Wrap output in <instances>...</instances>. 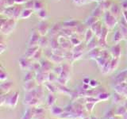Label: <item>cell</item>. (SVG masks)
<instances>
[{"label": "cell", "mask_w": 127, "mask_h": 119, "mask_svg": "<svg viewBox=\"0 0 127 119\" xmlns=\"http://www.w3.org/2000/svg\"><path fill=\"white\" fill-rule=\"evenodd\" d=\"M38 119H43V118H38Z\"/></svg>", "instance_id": "cell-62"}, {"label": "cell", "mask_w": 127, "mask_h": 119, "mask_svg": "<svg viewBox=\"0 0 127 119\" xmlns=\"http://www.w3.org/2000/svg\"><path fill=\"white\" fill-rule=\"evenodd\" d=\"M90 81L91 80L89 79V78H84V79H83V83H86V84H89Z\"/></svg>", "instance_id": "cell-57"}, {"label": "cell", "mask_w": 127, "mask_h": 119, "mask_svg": "<svg viewBox=\"0 0 127 119\" xmlns=\"http://www.w3.org/2000/svg\"><path fill=\"white\" fill-rule=\"evenodd\" d=\"M109 119H115V118H114L113 117V118H109Z\"/></svg>", "instance_id": "cell-61"}, {"label": "cell", "mask_w": 127, "mask_h": 119, "mask_svg": "<svg viewBox=\"0 0 127 119\" xmlns=\"http://www.w3.org/2000/svg\"><path fill=\"white\" fill-rule=\"evenodd\" d=\"M122 17L127 22V10H122Z\"/></svg>", "instance_id": "cell-56"}, {"label": "cell", "mask_w": 127, "mask_h": 119, "mask_svg": "<svg viewBox=\"0 0 127 119\" xmlns=\"http://www.w3.org/2000/svg\"><path fill=\"white\" fill-rule=\"evenodd\" d=\"M99 21V18H97V17H95L93 15H91L89 16L88 18H87L86 21H85V25L87 26V27H91L92 25H94L95 23H96L97 22Z\"/></svg>", "instance_id": "cell-20"}, {"label": "cell", "mask_w": 127, "mask_h": 119, "mask_svg": "<svg viewBox=\"0 0 127 119\" xmlns=\"http://www.w3.org/2000/svg\"><path fill=\"white\" fill-rule=\"evenodd\" d=\"M61 25L62 24H61V23H57L52 27V29L50 30V34L52 37H56V36H57L58 33H61L62 27H63V26H61Z\"/></svg>", "instance_id": "cell-14"}, {"label": "cell", "mask_w": 127, "mask_h": 119, "mask_svg": "<svg viewBox=\"0 0 127 119\" xmlns=\"http://www.w3.org/2000/svg\"><path fill=\"white\" fill-rule=\"evenodd\" d=\"M49 45V40L46 36H41V39L39 41V46H41V48H47Z\"/></svg>", "instance_id": "cell-24"}, {"label": "cell", "mask_w": 127, "mask_h": 119, "mask_svg": "<svg viewBox=\"0 0 127 119\" xmlns=\"http://www.w3.org/2000/svg\"><path fill=\"white\" fill-rule=\"evenodd\" d=\"M95 33L92 31V30L91 29V28H88V29L87 30V31L85 32V41H86V44L88 43L91 39H92L94 37H95Z\"/></svg>", "instance_id": "cell-25"}, {"label": "cell", "mask_w": 127, "mask_h": 119, "mask_svg": "<svg viewBox=\"0 0 127 119\" xmlns=\"http://www.w3.org/2000/svg\"><path fill=\"white\" fill-rule=\"evenodd\" d=\"M8 78V74L6 72V71H4L3 70H1V73H0V79H1L2 81H5Z\"/></svg>", "instance_id": "cell-47"}, {"label": "cell", "mask_w": 127, "mask_h": 119, "mask_svg": "<svg viewBox=\"0 0 127 119\" xmlns=\"http://www.w3.org/2000/svg\"><path fill=\"white\" fill-rule=\"evenodd\" d=\"M41 37V34H40L37 31H33L30 35V37L29 40V45H28V47L38 46Z\"/></svg>", "instance_id": "cell-3"}, {"label": "cell", "mask_w": 127, "mask_h": 119, "mask_svg": "<svg viewBox=\"0 0 127 119\" xmlns=\"http://www.w3.org/2000/svg\"><path fill=\"white\" fill-rule=\"evenodd\" d=\"M119 30L122 31L125 39L127 38V22L123 17H122L121 21L119 22Z\"/></svg>", "instance_id": "cell-10"}, {"label": "cell", "mask_w": 127, "mask_h": 119, "mask_svg": "<svg viewBox=\"0 0 127 119\" xmlns=\"http://www.w3.org/2000/svg\"><path fill=\"white\" fill-rule=\"evenodd\" d=\"M85 26H87L85 25V24H84V25L79 24V25L75 29V33H78V34H83V32H86V31H87V30L85 29Z\"/></svg>", "instance_id": "cell-36"}, {"label": "cell", "mask_w": 127, "mask_h": 119, "mask_svg": "<svg viewBox=\"0 0 127 119\" xmlns=\"http://www.w3.org/2000/svg\"><path fill=\"white\" fill-rule=\"evenodd\" d=\"M89 85L91 88H95V87H97L99 85V83L97 80H95V79H91Z\"/></svg>", "instance_id": "cell-46"}, {"label": "cell", "mask_w": 127, "mask_h": 119, "mask_svg": "<svg viewBox=\"0 0 127 119\" xmlns=\"http://www.w3.org/2000/svg\"><path fill=\"white\" fill-rule=\"evenodd\" d=\"M110 98V94L106 93V92H100L98 94V98L99 99V101H106L108 100Z\"/></svg>", "instance_id": "cell-30"}, {"label": "cell", "mask_w": 127, "mask_h": 119, "mask_svg": "<svg viewBox=\"0 0 127 119\" xmlns=\"http://www.w3.org/2000/svg\"><path fill=\"white\" fill-rule=\"evenodd\" d=\"M70 41H71V45H72L73 46H76V45H79V44L82 43L80 39H79L78 37H74L73 36H71V37H70Z\"/></svg>", "instance_id": "cell-41"}, {"label": "cell", "mask_w": 127, "mask_h": 119, "mask_svg": "<svg viewBox=\"0 0 127 119\" xmlns=\"http://www.w3.org/2000/svg\"><path fill=\"white\" fill-rule=\"evenodd\" d=\"M87 45V48L86 49L88 50V51H91L95 48H98V37H97L96 36H95V37L91 40V41L86 44Z\"/></svg>", "instance_id": "cell-8"}, {"label": "cell", "mask_w": 127, "mask_h": 119, "mask_svg": "<svg viewBox=\"0 0 127 119\" xmlns=\"http://www.w3.org/2000/svg\"><path fill=\"white\" fill-rule=\"evenodd\" d=\"M108 31H109V29L106 26H102V36H101V37H99V38H102V39H104V40H106V41L107 35H108Z\"/></svg>", "instance_id": "cell-42"}, {"label": "cell", "mask_w": 127, "mask_h": 119, "mask_svg": "<svg viewBox=\"0 0 127 119\" xmlns=\"http://www.w3.org/2000/svg\"><path fill=\"white\" fill-rule=\"evenodd\" d=\"M6 2V0H1V6H2V7L4 6V5H5Z\"/></svg>", "instance_id": "cell-58"}, {"label": "cell", "mask_w": 127, "mask_h": 119, "mask_svg": "<svg viewBox=\"0 0 127 119\" xmlns=\"http://www.w3.org/2000/svg\"><path fill=\"white\" fill-rule=\"evenodd\" d=\"M118 60H119V58H114V57H112V59L110 60L111 71H113L114 69H116V67L118 65Z\"/></svg>", "instance_id": "cell-34"}, {"label": "cell", "mask_w": 127, "mask_h": 119, "mask_svg": "<svg viewBox=\"0 0 127 119\" xmlns=\"http://www.w3.org/2000/svg\"><path fill=\"white\" fill-rule=\"evenodd\" d=\"M56 100H57V98H56V97L53 94H49V96H48V98H47V104H48V106H53L54 104V102H56Z\"/></svg>", "instance_id": "cell-37"}, {"label": "cell", "mask_w": 127, "mask_h": 119, "mask_svg": "<svg viewBox=\"0 0 127 119\" xmlns=\"http://www.w3.org/2000/svg\"><path fill=\"white\" fill-rule=\"evenodd\" d=\"M103 11L100 7H99L98 6L95 8V9H94L93 10H92V12H91V15H93V16H95V17H97V18H100V17L102 16V14L103 13Z\"/></svg>", "instance_id": "cell-29"}, {"label": "cell", "mask_w": 127, "mask_h": 119, "mask_svg": "<svg viewBox=\"0 0 127 119\" xmlns=\"http://www.w3.org/2000/svg\"><path fill=\"white\" fill-rule=\"evenodd\" d=\"M36 87H37L36 82L34 79H33V80L25 82V84H24V90L26 91H30V90H34L36 88Z\"/></svg>", "instance_id": "cell-16"}, {"label": "cell", "mask_w": 127, "mask_h": 119, "mask_svg": "<svg viewBox=\"0 0 127 119\" xmlns=\"http://www.w3.org/2000/svg\"><path fill=\"white\" fill-rule=\"evenodd\" d=\"M91 119H98V118H95V117H94V118H91Z\"/></svg>", "instance_id": "cell-60"}, {"label": "cell", "mask_w": 127, "mask_h": 119, "mask_svg": "<svg viewBox=\"0 0 127 119\" xmlns=\"http://www.w3.org/2000/svg\"><path fill=\"white\" fill-rule=\"evenodd\" d=\"M102 49H100L99 47L98 48H95V49H92L89 51V57L91 59H93V60H96L98 57H99L101 56V53H102Z\"/></svg>", "instance_id": "cell-12"}, {"label": "cell", "mask_w": 127, "mask_h": 119, "mask_svg": "<svg viewBox=\"0 0 127 119\" xmlns=\"http://www.w3.org/2000/svg\"><path fill=\"white\" fill-rule=\"evenodd\" d=\"M86 101L87 102H99V99L97 98H94V97H92V96H90L89 98H86Z\"/></svg>", "instance_id": "cell-49"}, {"label": "cell", "mask_w": 127, "mask_h": 119, "mask_svg": "<svg viewBox=\"0 0 127 119\" xmlns=\"http://www.w3.org/2000/svg\"><path fill=\"white\" fill-rule=\"evenodd\" d=\"M42 55H43L42 49H38V50L35 53V54L33 55V58H32V59H33V60L37 61V60H39L41 58Z\"/></svg>", "instance_id": "cell-38"}, {"label": "cell", "mask_w": 127, "mask_h": 119, "mask_svg": "<svg viewBox=\"0 0 127 119\" xmlns=\"http://www.w3.org/2000/svg\"><path fill=\"white\" fill-rule=\"evenodd\" d=\"M50 83V86L49 87V85H47V84H45V87H47V88L48 89H49V91H51V92H55V91H56V87L53 85V84H52V83Z\"/></svg>", "instance_id": "cell-52"}, {"label": "cell", "mask_w": 127, "mask_h": 119, "mask_svg": "<svg viewBox=\"0 0 127 119\" xmlns=\"http://www.w3.org/2000/svg\"><path fill=\"white\" fill-rule=\"evenodd\" d=\"M121 8L122 10H127V0H124L121 2Z\"/></svg>", "instance_id": "cell-51"}, {"label": "cell", "mask_w": 127, "mask_h": 119, "mask_svg": "<svg viewBox=\"0 0 127 119\" xmlns=\"http://www.w3.org/2000/svg\"><path fill=\"white\" fill-rule=\"evenodd\" d=\"M17 20L14 18L2 19L1 21V32L2 34L8 35L14 30Z\"/></svg>", "instance_id": "cell-1"}, {"label": "cell", "mask_w": 127, "mask_h": 119, "mask_svg": "<svg viewBox=\"0 0 127 119\" xmlns=\"http://www.w3.org/2000/svg\"><path fill=\"white\" fill-rule=\"evenodd\" d=\"M90 28L92 30V31L95 33V35L97 37H98V38L101 37L102 31V26L100 20H99L98 22H97L96 23H95L94 25H92Z\"/></svg>", "instance_id": "cell-5"}, {"label": "cell", "mask_w": 127, "mask_h": 119, "mask_svg": "<svg viewBox=\"0 0 127 119\" xmlns=\"http://www.w3.org/2000/svg\"><path fill=\"white\" fill-rule=\"evenodd\" d=\"M98 3V6L101 8V9L103 11H107L110 10V8L112 6L113 2L110 1V0H104V1H102V2H99Z\"/></svg>", "instance_id": "cell-13"}, {"label": "cell", "mask_w": 127, "mask_h": 119, "mask_svg": "<svg viewBox=\"0 0 127 119\" xmlns=\"http://www.w3.org/2000/svg\"><path fill=\"white\" fill-rule=\"evenodd\" d=\"M96 62H97V63H98V65L99 66L102 68V67L105 65V63L108 61V59H106V58H105V57H102V56H100L99 57H98L96 60Z\"/></svg>", "instance_id": "cell-32"}, {"label": "cell", "mask_w": 127, "mask_h": 119, "mask_svg": "<svg viewBox=\"0 0 127 119\" xmlns=\"http://www.w3.org/2000/svg\"><path fill=\"white\" fill-rule=\"evenodd\" d=\"M73 3H75V5L77 6H80V5H83V2L82 0H72Z\"/></svg>", "instance_id": "cell-54"}, {"label": "cell", "mask_w": 127, "mask_h": 119, "mask_svg": "<svg viewBox=\"0 0 127 119\" xmlns=\"http://www.w3.org/2000/svg\"><path fill=\"white\" fill-rule=\"evenodd\" d=\"M36 75H37V72H36L35 71L30 70V71H28V72L25 75V76H24V79H23L24 82L33 80L34 78H36Z\"/></svg>", "instance_id": "cell-23"}, {"label": "cell", "mask_w": 127, "mask_h": 119, "mask_svg": "<svg viewBox=\"0 0 127 119\" xmlns=\"http://www.w3.org/2000/svg\"><path fill=\"white\" fill-rule=\"evenodd\" d=\"M12 87H13V83L10 81H6L1 83V90L3 92L9 93L11 90Z\"/></svg>", "instance_id": "cell-17"}, {"label": "cell", "mask_w": 127, "mask_h": 119, "mask_svg": "<svg viewBox=\"0 0 127 119\" xmlns=\"http://www.w3.org/2000/svg\"><path fill=\"white\" fill-rule=\"evenodd\" d=\"M98 47L102 49H106L107 47V43H106V40L102 39V38H98Z\"/></svg>", "instance_id": "cell-43"}, {"label": "cell", "mask_w": 127, "mask_h": 119, "mask_svg": "<svg viewBox=\"0 0 127 119\" xmlns=\"http://www.w3.org/2000/svg\"><path fill=\"white\" fill-rule=\"evenodd\" d=\"M44 6H45V4H44V2L42 1H40V0H38V1H35L33 10L35 11L38 12V11H40L41 10L44 9Z\"/></svg>", "instance_id": "cell-33"}, {"label": "cell", "mask_w": 127, "mask_h": 119, "mask_svg": "<svg viewBox=\"0 0 127 119\" xmlns=\"http://www.w3.org/2000/svg\"><path fill=\"white\" fill-rule=\"evenodd\" d=\"M49 45L52 50L53 51L56 49H58L61 47V44L59 42V40L55 37H52L51 40H49Z\"/></svg>", "instance_id": "cell-18"}, {"label": "cell", "mask_w": 127, "mask_h": 119, "mask_svg": "<svg viewBox=\"0 0 127 119\" xmlns=\"http://www.w3.org/2000/svg\"><path fill=\"white\" fill-rule=\"evenodd\" d=\"M64 112L63 109H61V107L60 106H53L52 107V113H53V114H57V115H61Z\"/></svg>", "instance_id": "cell-40"}, {"label": "cell", "mask_w": 127, "mask_h": 119, "mask_svg": "<svg viewBox=\"0 0 127 119\" xmlns=\"http://www.w3.org/2000/svg\"><path fill=\"white\" fill-rule=\"evenodd\" d=\"M104 21H105L106 26L108 28L109 30L114 28L115 26L118 23V18H116L114 15H113L109 10L104 12Z\"/></svg>", "instance_id": "cell-2"}, {"label": "cell", "mask_w": 127, "mask_h": 119, "mask_svg": "<svg viewBox=\"0 0 127 119\" xmlns=\"http://www.w3.org/2000/svg\"><path fill=\"white\" fill-rule=\"evenodd\" d=\"M39 47L38 46H34V47H28V49L26 53V57L28 58L32 59L33 57V55L35 54V53L38 50Z\"/></svg>", "instance_id": "cell-21"}, {"label": "cell", "mask_w": 127, "mask_h": 119, "mask_svg": "<svg viewBox=\"0 0 127 119\" xmlns=\"http://www.w3.org/2000/svg\"><path fill=\"white\" fill-rule=\"evenodd\" d=\"M87 48V46L83 47V43L79 44V45H76V46H74L73 49H72V53H83V49Z\"/></svg>", "instance_id": "cell-39"}, {"label": "cell", "mask_w": 127, "mask_h": 119, "mask_svg": "<svg viewBox=\"0 0 127 119\" xmlns=\"http://www.w3.org/2000/svg\"><path fill=\"white\" fill-rule=\"evenodd\" d=\"M0 46H1V53H2L4 51H5V49H6V46L4 45V43L2 41L1 42V45H0Z\"/></svg>", "instance_id": "cell-55"}, {"label": "cell", "mask_w": 127, "mask_h": 119, "mask_svg": "<svg viewBox=\"0 0 127 119\" xmlns=\"http://www.w3.org/2000/svg\"><path fill=\"white\" fill-rule=\"evenodd\" d=\"M37 16L41 20H45L48 18V13H47V10L45 9H42L40 11L37 12Z\"/></svg>", "instance_id": "cell-35"}, {"label": "cell", "mask_w": 127, "mask_h": 119, "mask_svg": "<svg viewBox=\"0 0 127 119\" xmlns=\"http://www.w3.org/2000/svg\"><path fill=\"white\" fill-rule=\"evenodd\" d=\"M110 54L114 58H119L122 54V48L121 45L118 44H115V45L111 48L110 49Z\"/></svg>", "instance_id": "cell-7"}, {"label": "cell", "mask_w": 127, "mask_h": 119, "mask_svg": "<svg viewBox=\"0 0 127 119\" xmlns=\"http://www.w3.org/2000/svg\"><path fill=\"white\" fill-rule=\"evenodd\" d=\"M126 79H127V70L123 71L119 74H118L116 75V77H115L114 80L116 81V83L118 85V84H120V83H124Z\"/></svg>", "instance_id": "cell-9"}, {"label": "cell", "mask_w": 127, "mask_h": 119, "mask_svg": "<svg viewBox=\"0 0 127 119\" xmlns=\"http://www.w3.org/2000/svg\"><path fill=\"white\" fill-rule=\"evenodd\" d=\"M102 1H104V0H98V2H102Z\"/></svg>", "instance_id": "cell-59"}, {"label": "cell", "mask_w": 127, "mask_h": 119, "mask_svg": "<svg viewBox=\"0 0 127 119\" xmlns=\"http://www.w3.org/2000/svg\"><path fill=\"white\" fill-rule=\"evenodd\" d=\"M23 8L20 5L18 6H14V15H13V18L14 19H18L19 18H21V15L22 13Z\"/></svg>", "instance_id": "cell-22"}, {"label": "cell", "mask_w": 127, "mask_h": 119, "mask_svg": "<svg viewBox=\"0 0 127 119\" xmlns=\"http://www.w3.org/2000/svg\"><path fill=\"white\" fill-rule=\"evenodd\" d=\"M63 60H64V57L55 54L54 53H53V55L52 56V57L50 58V60H52V62L55 63H61L63 61Z\"/></svg>", "instance_id": "cell-28"}, {"label": "cell", "mask_w": 127, "mask_h": 119, "mask_svg": "<svg viewBox=\"0 0 127 119\" xmlns=\"http://www.w3.org/2000/svg\"><path fill=\"white\" fill-rule=\"evenodd\" d=\"M34 4L35 0H27V2H26V8L33 10L34 8Z\"/></svg>", "instance_id": "cell-44"}, {"label": "cell", "mask_w": 127, "mask_h": 119, "mask_svg": "<svg viewBox=\"0 0 127 119\" xmlns=\"http://www.w3.org/2000/svg\"><path fill=\"white\" fill-rule=\"evenodd\" d=\"M101 71H102V74H108L109 72H110V71H111V67H110V60L107 61V62L105 63V65L102 67Z\"/></svg>", "instance_id": "cell-31"}, {"label": "cell", "mask_w": 127, "mask_h": 119, "mask_svg": "<svg viewBox=\"0 0 127 119\" xmlns=\"http://www.w3.org/2000/svg\"><path fill=\"white\" fill-rule=\"evenodd\" d=\"M33 10H31V9H28V8H26V9H23L22 10V13L21 15V18H29L30 16L33 14Z\"/></svg>", "instance_id": "cell-27"}, {"label": "cell", "mask_w": 127, "mask_h": 119, "mask_svg": "<svg viewBox=\"0 0 127 119\" xmlns=\"http://www.w3.org/2000/svg\"><path fill=\"white\" fill-rule=\"evenodd\" d=\"M121 9H122L121 6H119L118 4L113 3L112 6H111V7L110 8L109 11L113 15H114L116 18H118V17H119V16L121 15Z\"/></svg>", "instance_id": "cell-11"}, {"label": "cell", "mask_w": 127, "mask_h": 119, "mask_svg": "<svg viewBox=\"0 0 127 119\" xmlns=\"http://www.w3.org/2000/svg\"><path fill=\"white\" fill-rule=\"evenodd\" d=\"M49 31V25L45 20H41L37 24V32L41 34V36H46V34Z\"/></svg>", "instance_id": "cell-4"}, {"label": "cell", "mask_w": 127, "mask_h": 119, "mask_svg": "<svg viewBox=\"0 0 127 119\" xmlns=\"http://www.w3.org/2000/svg\"><path fill=\"white\" fill-rule=\"evenodd\" d=\"M41 70L44 72H47L51 69V63L49 62L48 60H43L42 63H41Z\"/></svg>", "instance_id": "cell-26"}, {"label": "cell", "mask_w": 127, "mask_h": 119, "mask_svg": "<svg viewBox=\"0 0 127 119\" xmlns=\"http://www.w3.org/2000/svg\"><path fill=\"white\" fill-rule=\"evenodd\" d=\"M123 39H125L124 36H123L122 31L120 30H118L114 34V37H113V41L115 44H118L121 41H122Z\"/></svg>", "instance_id": "cell-19"}, {"label": "cell", "mask_w": 127, "mask_h": 119, "mask_svg": "<svg viewBox=\"0 0 127 119\" xmlns=\"http://www.w3.org/2000/svg\"><path fill=\"white\" fill-rule=\"evenodd\" d=\"M30 58H28V57H22L19 61V65L20 67L22 69V70H25V69H30V67L32 65L31 63V60H30Z\"/></svg>", "instance_id": "cell-6"}, {"label": "cell", "mask_w": 127, "mask_h": 119, "mask_svg": "<svg viewBox=\"0 0 127 119\" xmlns=\"http://www.w3.org/2000/svg\"><path fill=\"white\" fill-rule=\"evenodd\" d=\"M14 2L16 4L22 5V4H23V3H26L27 2V0H14Z\"/></svg>", "instance_id": "cell-53"}, {"label": "cell", "mask_w": 127, "mask_h": 119, "mask_svg": "<svg viewBox=\"0 0 127 119\" xmlns=\"http://www.w3.org/2000/svg\"><path fill=\"white\" fill-rule=\"evenodd\" d=\"M80 22L78 21H75V20H71V21H67L65 22H64L62 25L64 28H69V29H73V28H76Z\"/></svg>", "instance_id": "cell-15"}, {"label": "cell", "mask_w": 127, "mask_h": 119, "mask_svg": "<svg viewBox=\"0 0 127 119\" xmlns=\"http://www.w3.org/2000/svg\"><path fill=\"white\" fill-rule=\"evenodd\" d=\"M121 94H115V95L114 96V102H115V103H118V102H120L122 100V96Z\"/></svg>", "instance_id": "cell-50"}, {"label": "cell", "mask_w": 127, "mask_h": 119, "mask_svg": "<svg viewBox=\"0 0 127 119\" xmlns=\"http://www.w3.org/2000/svg\"><path fill=\"white\" fill-rule=\"evenodd\" d=\"M83 53H73V60H78L83 57Z\"/></svg>", "instance_id": "cell-48"}, {"label": "cell", "mask_w": 127, "mask_h": 119, "mask_svg": "<svg viewBox=\"0 0 127 119\" xmlns=\"http://www.w3.org/2000/svg\"><path fill=\"white\" fill-rule=\"evenodd\" d=\"M95 105V102H87L86 104V109L87 110V111L89 112H91L94 109V106Z\"/></svg>", "instance_id": "cell-45"}]
</instances>
